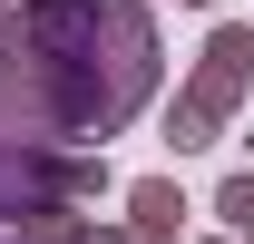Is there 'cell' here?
Here are the masks:
<instances>
[{
	"mask_svg": "<svg viewBox=\"0 0 254 244\" xmlns=\"http://www.w3.org/2000/svg\"><path fill=\"white\" fill-rule=\"evenodd\" d=\"M225 215H245V225H254V185H235V195H225Z\"/></svg>",
	"mask_w": 254,
	"mask_h": 244,
	"instance_id": "obj_1",
	"label": "cell"
}]
</instances>
